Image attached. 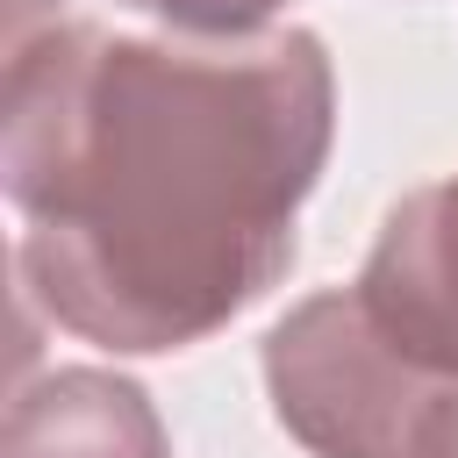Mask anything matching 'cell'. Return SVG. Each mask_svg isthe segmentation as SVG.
<instances>
[{
    "mask_svg": "<svg viewBox=\"0 0 458 458\" xmlns=\"http://www.w3.org/2000/svg\"><path fill=\"white\" fill-rule=\"evenodd\" d=\"M329 143L336 72L315 29L208 43L57 14L7 43L14 279L79 344L186 351L293 265Z\"/></svg>",
    "mask_w": 458,
    "mask_h": 458,
    "instance_id": "1",
    "label": "cell"
},
{
    "mask_svg": "<svg viewBox=\"0 0 458 458\" xmlns=\"http://www.w3.org/2000/svg\"><path fill=\"white\" fill-rule=\"evenodd\" d=\"M265 394L315 458H458V379L394 351L351 286L308 293L272 322Z\"/></svg>",
    "mask_w": 458,
    "mask_h": 458,
    "instance_id": "2",
    "label": "cell"
},
{
    "mask_svg": "<svg viewBox=\"0 0 458 458\" xmlns=\"http://www.w3.org/2000/svg\"><path fill=\"white\" fill-rule=\"evenodd\" d=\"M351 293L394 351L458 379V172L386 208Z\"/></svg>",
    "mask_w": 458,
    "mask_h": 458,
    "instance_id": "3",
    "label": "cell"
},
{
    "mask_svg": "<svg viewBox=\"0 0 458 458\" xmlns=\"http://www.w3.org/2000/svg\"><path fill=\"white\" fill-rule=\"evenodd\" d=\"M0 458H172V444L136 379L64 365L14 394Z\"/></svg>",
    "mask_w": 458,
    "mask_h": 458,
    "instance_id": "4",
    "label": "cell"
},
{
    "mask_svg": "<svg viewBox=\"0 0 458 458\" xmlns=\"http://www.w3.org/2000/svg\"><path fill=\"white\" fill-rule=\"evenodd\" d=\"M136 7L150 21H165V36H208V43H236V36H265L272 14L286 0H114Z\"/></svg>",
    "mask_w": 458,
    "mask_h": 458,
    "instance_id": "5",
    "label": "cell"
}]
</instances>
